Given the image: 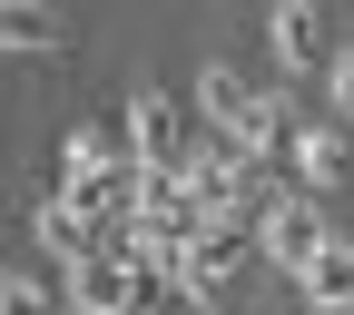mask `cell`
<instances>
[{
    "instance_id": "obj_1",
    "label": "cell",
    "mask_w": 354,
    "mask_h": 315,
    "mask_svg": "<svg viewBox=\"0 0 354 315\" xmlns=\"http://www.w3.org/2000/svg\"><path fill=\"white\" fill-rule=\"evenodd\" d=\"M197 109H207V138H227L236 158H276V138H286V99L246 69H207Z\"/></svg>"
},
{
    "instance_id": "obj_2",
    "label": "cell",
    "mask_w": 354,
    "mask_h": 315,
    "mask_svg": "<svg viewBox=\"0 0 354 315\" xmlns=\"http://www.w3.org/2000/svg\"><path fill=\"white\" fill-rule=\"evenodd\" d=\"M128 177H138V158H128V138L118 128H69V148H59V197L69 207H88V217H118L128 207Z\"/></svg>"
},
{
    "instance_id": "obj_3",
    "label": "cell",
    "mask_w": 354,
    "mask_h": 315,
    "mask_svg": "<svg viewBox=\"0 0 354 315\" xmlns=\"http://www.w3.org/2000/svg\"><path fill=\"white\" fill-rule=\"evenodd\" d=\"M236 266H246V227H187L177 256H167V296L177 305H227Z\"/></svg>"
},
{
    "instance_id": "obj_4",
    "label": "cell",
    "mask_w": 354,
    "mask_h": 315,
    "mask_svg": "<svg viewBox=\"0 0 354 315\" xmlns=\"http://www.w3.org/2000/svg\"><path fill=\"white\" fill-rule=\"evenodd\" d=\"M266 39H276V69H286V79H315V69L335 60V20H325V0H276Z\"/></svg>"
},
{
    "instance_id": "obj_5",
    "label": "cell",
    "mask_w": 354,
    "mask_h": 315,
    "mask_svg": "<svg viewBox=\"0 0 354 315\" xmlns=\"http://www.w3.org/2000/svg\"><path fill=\"white\" fill-rule=\"evenodd\" d=\"M30 237L69 266V256H109V246H118V217H88V207H69V197L50 188V197H39V217H30Z\"/></svg>"
},
{
    "instance_id": "obj_6",
    "label": "cell",
    "mask_w": 354,
    "mask_h": 315,
    "mask_svg": "<svg viewBox=\"0 0 354 315\" xmlns=\"http://www.w3.org/2000/svg\"><path fill=\"white\" fill-rule=\"evenodd\" d=\"M118 138H128V158H138V168H167L177 148H187V128H177V99H167V89H138Z\"/></svg>"
},
{
    "instance_id": "obj_7",
    "label": "cell",
    "mask_w": 354,
    "mask_h": 315,
    "mask_svg": "<svg viewBox=\"0 0 354 315\" xmlns=\"http://www.w3.org/2000/svg\"><path fill=\"white\" fill-rule=\"evenodd\" d=\"M276 158H295V188L305 197H344V128H286Z\"/></svg>"
},
{
    "instance_id": "obj_8",
    "label": "cell",
    "mask_w": 354,
    "mask_h": 315,
    "mask_svg": "<svg viewBox=\"0 0 354 315\" xmlns=\"http://www.w3.org/2000/svg\"><path fill=\"white\" fill-rule=\"evenodd\" d=\"M0 50H30V60L69 50V20H59V0H0Z\"/></svg>"
},
{
    "instance_id": "obj_9",
    "label": "cell",
    "mask_w": 354,
    "mask_h": 315,
    "mask_svg": "<svg viewBox=\"0 0 354 315\" xmlns=\"http://www.w3.org/2000/svg\"><path fill=\"white\" fill-rule=\"evenodd\" d=\"M0 315H59V296L39 276H0Z\"/></svg>"
},
{
    "instance_id": "obj_10",
    "label": "cell",
    "mask_w": 354,
    "mask_h": 315,
    "mask_svg": "<svg viewBox=\"0 0 354 315\" xmlns=\"http://www.w3.org/2000/svg\"><path fill=\"white\" fill-rule=\"evenodd\" d=\"M0 276H10V266H0Z\"/></svg>"
}]
</instances>
